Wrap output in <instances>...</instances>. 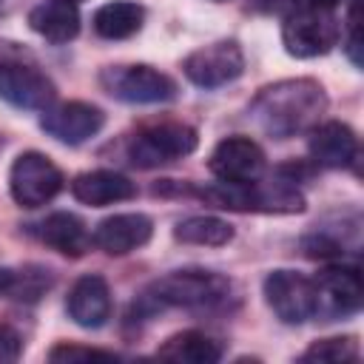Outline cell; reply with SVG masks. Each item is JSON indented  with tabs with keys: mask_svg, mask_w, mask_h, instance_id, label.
<instances>
[{
	"mask_svg": "<svg viewBox=\"0 0 364 364\" xmlns=\"http://www.w3.org/2000/svg\"><path fill=\"white\" fill-rule=\"evenodd\" d=\"M142 20H145V9L139 3H131V0H114V3H105L94 11V31L102 37V40H125V37H134L139 28H142Z\"/></svg>",
	"mask_w": 364,
	"mask_h": 364,
	"instance_id": "44dd1931",
	"label": "cell"
},
{
	"mask_svg": "<svg viewBox=\"0 0 364 364\" xmlns=\"http://www.w3.org/2000/svg\"><path fill=\"white\" fill-rule=\"evenodd\" d=\"M65 310L71 316L74 324L85 327V330H97L108 321L111 316V290H108V282L97 273H88V276H80L71 290H68V299H65Z\"/></svg>",
	"mask_w": 364,
	"mask_h": 364,
	"instance_id": "9a60e30c",
	"label": "cell"
},
{
	"mask_svg": "<svg viewBox=\"0 0 364 364\" xmlns=\"http://www.w3.org/2000/svg\"><path fill=\"white\" fill-rule=\"evenodd\" d=\"M102 125H105V114L97 105L82 100H68L57 105L51 102L48 108H43V117H40V128L65 145H80L97 136Z\"/></svg>",
	"mask_w": 364,
	"mask_h": 364,
	"instance_id": "30bf717a",
	"label": "cell"
},
{
	"mask_svg": "<svg viewBox=\"0 0 364 364\" xmlns=\"http://www.w3.org/2000/svg\"><path fill=\"white\" fill-rule=\"evenodd\" d=\"M65 3H80V0H65Z\"/></svg>",
	"mask_w": 364,
	"mask_h": 364,
	"instance_id": "f1b7e54d",
	"label": "cell"
},
{
	"mask_svg": "<svg viewBox=\"0 0 364 364\" xmlns=\"http://www.w3.org/2000/svg\"><path fill=\"white\" fill-rule=\"evenodd\" d=\"M173 236L188 245H205V247H222L233 239V225H228L219 216H188L176 225Z\"/></svg>",
	"mask_w": 364,
	"mask_h": 364,
	"instance_id": "7402d4cb",
	"label": "cell"
},
{
	"mask_svg": "<svg viewBox=\"0 0 364 364\" xmlns=\"http://www.w3.org/2000/svg\"><path fill=\"white\" fill-rule=\"evenodd\" d=\"M338 0H270V11L287 17L293 11H307V9H333Z\"/></svg>",
	"mask_w": 364,
	"mask_h": 364,
	"instance_id": "484cf974",
	"label": "cell"
},
{
	"mask_svg": "<svg viewBox=\"0 0 364 364\" xmlns=\"http://www.w3.org/2000/svg\"><path fill=\"white\" fill-rule=\"evenodd\" d=\"M63 171L40 151H26L9 171V191L20 208H40L63 191Z\"/></svg>",
	"mask_w": 364,
	"mask_h": 364,
	"instance_id": "52a82bcc",
	"label": "cell"
},
{
	"mask_svg": "<svg viewBox=\"0 0 364 364\" xmlns=\"http://www.w3.org/2000/svg\"><path fill=\"white\" fill-rule=\"evenodd\" d=\"M37 236L63 256H82L91 247V233L77 213L57 210L37 225Z\"/></svg>",
	"mask_w": 364,
	"mask_h": 364,
	"instance_id": "ac0fdd59",
	"label": "cell"
},
{
	"mask_svg": "<svg viewBox=\"0 0 364 364\" xmlns=\"http://www.w3.org/2000/svg\"><path fill=\"white\" fill-rule=\"evenodd\" d=\"M310 156L321 168H350L358 156V136L344 122H321L310 134Z\"/></svg>",
	"mask_w": 364,
	"mask_h": 364,
	"instance_id": "2e32d148",
	"label": "cell"
},
{
	"mask_svg": "<svg viewBox=\"0 0 364 364\" xmlns=\"http://www.w3.org/2000/svg\"><path fill=\"white\" fill-rule=\"evenodd\" d=\"M341 37L338 20L333 9H307V11H293L282 23V43L290 57L310 60L327 54Z\"/></svg>",
	"mask_w": 364,
	"mask_h": 364,
	"instance_id": "5b68a950",
	"label": "cell"
},
{
	"mask_svg": "<svg viewBox=\"0 0 364 364\" xmlns=\"http://www.w3.org/2000/svg\"><path fill=\"white\" fill-rule=\"evenodd\" d=\"M264 299L284 324H301L316 316V282L296 270H273L264 279Z\"/></svg>",
	"mask_w": 364,
	"mask_h": 364,
	"instance_id": "ba28073f",
	"label": "cell"
},
{
	"mask_svg": "<svg viewBox=\"0 0 364 364\" xmlns=\"http://www.w3.org/2000/svg\"><path fill=\"white\" fill-rule=\"evenodd\" d=\"M327 108V94L316 80H282L256 94L250 102L253 122L273 139L296 136L318 122Z\"/></svg>",
	"mask_w": 364,
	"mask_h": 364,
	"instance_id": "6da1fadb",
	"label": "cell"
},
{
	"mask_svg": "<svg viewBox=\"0 0 364 364\" xmlns=\"http://www.w3.org/2000/svg\"><path fill=\"white\" fill-rule=\"evenodd\" d=\"M17 60H28V51L11 40H0V68L9 63H17Z\"/></svg>",
	"mask_w": 364,
	"mask_h": 364,
	"instance_id": "4316f807",
	"label": "cell"
},
{
	"mask_svg": "<svg viewBox=\"0 0 364 364\" xmlns=\"http://www.w3.org/2000/svg\"><path fill=\"white\" fill-rule=\"evenodd\" d=\"M230 293V282L213 270H173L145 287L139 296V310L156 313L162 307H213Z\"/></svg>",
	"mask_w": 364,
	"mask_h": 364,
	"instance_id": "7a4b0ae2",
	"label": "cell"
},
{
	"mask_svg": "<svg viewBox=\"0 0 364 364\" xmlns=\"http://www.w3.org/2000/svg\"><path fill=\"white\" fill-rule=\"evenodd\" d=\"M208 168L219 182L247 185V182H256L262 176L264 151L250 136H228L213 148Z\"/></svg>",
	"mask_w": 364,
	"mask_h": 364,
	"instance_id": "8fae6325",
	"label": "cell"
},
{
	"mask_svg": "<svg viewBox=\"0 0 364 364\" xmlns=\"http://www.w3.org/2000/svg\"><path fill=\"white\" fill-rule=\"evenodd\" d=\"M71 193L77 202L91 208H105L136 196V185L117 171H85L71 179Z\"/></svg>",
	"mask_w": 364,
	"mask_h": 364,
	"instance_id": "e0dca14e",
	"label": "cell"
},
{
	"mask_svg": "<svg viewBox=\"0 0 364 364\" xmlns=\"http://www.w3.org/2000/svg\"><path fill=\"white\" fill-rule=\"evenodd\" d=\"M100 85L122 102L151 105L176 97V82L151 65H108L100 74Z\"/></svg>",
	"mask_w": 364,
	"mask_h": 364,
	"instance_id": "8992f818",
	"label": "cell"
},
{
	"mask_svg": "<svg viewBox=\"0 0 364 364\" xmlns=\"http://www.w3.org/2000/svg\"><path fill=\"white\" fill-rule=\"evenodd\" d=\"M156 355L165 361H176V364H213L222 358V344L210 338L208 333L182 330L171 336L165 344H159Z\"/></svg>",
	"mask_w": 364,
	"mask_h": 364,
	"instance_id": "ffe728a7",
	"label": "cell"
},
{
	"mask_svg": "<svg viewBox=\"0 0 364 364\" xmlns=\"http://www.w3.org/2000/svg\"><path fill=\"white\" fill-rule=\"evenodd\" d=\"M28 26L46 37L48 43H68L80 31V11L77 3L65 0H48L28 11Z\"/></svg>",
	"mask_w": 364,
	"mask_h": 364,
	"instance_id": "d6986e66",
	"label": "cell"
},
{
	"mask_svg": "<svg viewBox=\"0 0 364 364\" xmlns=\"http://www.w3.org/2000/svg\"><path fill=\"white\" fill-rule=\"evenodd\" d=\"M185 77L199 88H219L233 82L245 71V54L236 40H219L205 48H196L182 63Z\"/></svg>",
	"mask_w": 364,
	"mask_h": 364,
	"instance_id": "9c48e42d",
	"label": "cell"
},
{
	"mask_svg": "<svg viewBox=\"0 0 364 364\" xmlns=\"http://www.w3.org/2000/svg\"><path fill=\"white\" fill-rule=\"evenodd\" d=\"M196 142V131L185 122H151L128 139V159L136 168H156L193 154Z\"/></svg>",
	"mask_w": 364,
	"mask_h": 364,
	"instance_id": "277c9868",
	"label": "cell"
},
{
	"mask_svg": "<svg viewBox=\"0 0 364 364\" xmlns=\"http://www.w3.org/2000/svg\"><path fill=\"white\" fill-rule=\"evenodd\" d=\"M117 355L111 350H100V347H85V344H57L48 350V361H65V364H77V361H114Z\"/></svg>",
	"mask_w": 364,
	"mask_h": 364,
	"instance_id": "cb8c5ba5",
	"label": "cell"
},
{
	"mask_svg": "<svg viewBox=\"0 0 364 364\" xmlns=\"http://www.w3.org/2000/svg\"><path fill=\"white\" fill-rule=\"evenodd\" d=\"M54 97H57L54 82L34 65L17 60L0 68V100H6L9 105L43 111L54 102Z\"/></svg>",
	"mask_w": 364,
	"mask_h": 364,
	"instance_id": "7c38bea8",
	"label": "cell"
},
{
	"mask_svg": "<svg viewBox=\"0 0 364 364\" xmlns=\"http://www.w3.org/2000/svg\"><path fill=\"white\" fill-rule=\"evenodd\" d=\"M151 233H154V222L145 213H114L94 228L91 242L108 256H125L142 247L151 239Z\"/></svg>",
	"mask_w": 364,
	"mask_h": 364,
	"instance_id": "5bb4252c",
	"label": "cell"
},
{
	"mask_svg": "<svg viewBox=\"0 0 364 364\" xmlns=\"http://www.w3.org/2000/svg\"><path fill=\"white\" fill-rule=\"evenodd\" d=\"M14 270H9V267H0V296H6V293H11V287H14Z\"/></svg>",
	"mask_w": 364,
	"mask_h": 364,
	"instance_id": "83f0119b",
	"label": "cell"
},
{
	"mask_svg": "<svg viewBox=\"0 0 364 364\" xmlns=\"http://www.w3.org/2000/svg\"><path fill=\"white\" fill-rule=\"evenodd\" d=\"M316 313L327 310L330 316H350L361 307L364 301V284L361 273L347 264H333L324 267L316 279Z\"/></svg>",
	"mask_w": 364,
	"mask_h": 364,
	"instance_id": "4fadbf2b",
	"label": "cell"
},
{
	"mask_svg": "<svg viewBox=\"0 0 364 364\" xmlns=\"http://www.w3.org/2000/svg\"><path fill=\"white\" fill-rule=\"evenodd\" d=\"M350 3H353V0H350Z\"/></svg>",
	"mask_w": 364,
	"mask_h": 364,
	"instance_id": "f546056e",
	"label": "cell"
},
{
	"mask_svg": "<svg viewBox=\"0 0 364 364\" xmlns=\"http://www.w3.org/2000/svg\"><path fill=\"white\" fill-rule=\"evenodd\" d=\"M20 353H23V336L14 327L0 324V364L17 361Z\"/></svg>",
	"mask_w": 364,
	"mask_h": 364,
	"instance_id": "d4e9b609",
	"label": "cell"
},
{
	"mask_svg": "<svg viewBox=\"0 0 364 364\" xmlns=\"http://www.w3.org/2000/svg\"><path fill=\"white\" fill-rule=\"evenodd\" d=\"M199 199L222 210H259V213H299L304 210V196L290 188L287 182L270 185H233V182H213L205 188H191Z\"/></svg>",
	"mask_w": 364,
	"mask_h": 364,
	"instance_id": "3957f363",
	"label": "cell"
},
{
	"mask_svg": "<svg viewBox=\"0 0 364 364\" xmlns=\"http://www.w3.org/2000/svg\"><path fill=\"white\" fill-rule=\"evenodd\" d=\"M358 358V344L353 336H336V338H321L310 344L301 355V361H330V364H347Z\"/></svg>",
	"mask_w": 364,
	"mask_h": 364,
	"instance_id": "603a6c76",
	"label": "cell"
}]
</instances>
